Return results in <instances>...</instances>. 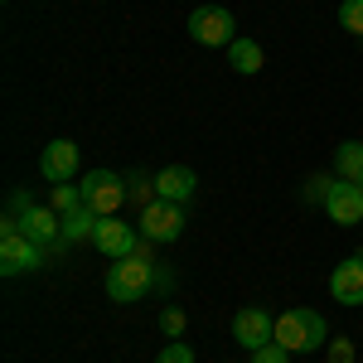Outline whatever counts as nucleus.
I'll return each instance as SVG.
<instances>
[{
	"label": "nucleus",
	"mask_w": 363,
	"mask_h": 363,
	"mask_svg": "<svg viewBox=\"0 0 363 363\" xmlns=\"http://www.w3.org/2000/svg\"><path fill=\"white\" fill-rule=\"evenodd\" d=\"M291 359H296V354H291V349H281L277 339H272V344H262V349L252 354V363H291Z\"/></svg>",
	"instance_id": "nucleus-23"
},
{
	"label": "nucleus",
	"mask_w": 363,
	"mask_h": 363,
	"mask_svg": "<svg viewBox=\"0 0 363 363\" xmlns=\"http://www.w3.org/2000/svg\"><path fill=\"white\" fill-rule=\"evenodd\" d=\"M155 363H194V349L184 344V339H169L165 349H160V359Z\"/></svg>",
	"instance_id": "nucleus-22"
},
{
	"label": "nucleus",
	"mask_w": 363,
	"mask_h": 363,
	"mask_svg": "<svg viewBox=\"0 0 363 363\" xmlns=\"http://www.w3.org/2000/svg\"><path fill=\"white\" fill-rule=\"evenodd\" d=\"M199 189V174L189 165H165L160 174H155V194L169 199V203H189Z\"/></svg>",
	"instance_id": "nucleus-12"
},
{
	"label": "nucleus",
	"mask_w": 363,
	"mask_h": 363,
	"mask_svg": "<svg viewBox=\"0 0 363 363\" xmlns=\"http://www.w3.org/2000/svg\"><path fill=\"white\" fill-rule=\"evenodd\" d=\"M78 189H83V208H92L97 218H116V208L126 203V179L112 174V169H92V174H83Z\"/></svg>",
	"instance_id": "nucleus-4"
},
{
	"label": "nucleus",
	"mask_w": 363,
	"mask_h": 363,
	"mask_svg": "<svg viewBox=\"0 0 363 363\" xmlns=\"http://www.w3.org/2000/svg\"><path fill=\"white\" fill-rule=\"evenodd\" d=\"M39 174L49 184H78V145L63 136V140H49L44 155H39Z\"/></svg>",
	"instance_id": "nucleus-9"
},
{
	"label": "nucleus",
	"mask_w": 363,
	"mask_h": 363,
	"mask_svg": "<svg viewBox=\"0 0 363 363\" xmlns=\"http://www.w3.org/2000/svg\"><path fill=\"white\" fill-rule=\"evenodd\" d=\"M97 233V213L92 208H78V213H63V247H78V242H92Z\"/></svg>",
	"instance_id": "nucleus-15"
},
{
	"label": "nucleus",
	"mask_w": 363,
	"mask_h": 363,
	"mask_svg": "<svg viewBox=\"0 0 363 363\" xmlns=\"http://www.w3.org/2000/svg\"><path fill=\"white\" fill-rule=\"evenodd\" d=\"M140 238H150L155 247L165 242H179L184 238V203H169V199H155L150 208H140Z\"/></svg>",
	"instance_id": "nucleus-6"
},
{
	"label": "nucleus",
	"mask_w": 363,
	"mask_h": 363,
	"mask_svg": "<svg viewBox=\"0 0 363 363\" xmlns=\"http://www.w3.org/2000/svg\"><path fill=\"white\" fill-rule=\"evenodd\" d=\"M339 184V174H310L306 179V189H301V199L306 203H315V208H325L330 203V189Z\"/></svg>",
	"instance_id": "nucleus-17"
},
{
	"label": "nucleus",
	"mask_w": 363,
	"mask_h": 363,
	"mask_svg": "<svg viewBox=\"0 0 363 363\" xmlns=\"http://www.w3.org/2000/svg\"><path fill=\"white\" fill-rule=\"evenodd\" d=\"M184 325H189V320H184V310H179V306L160 310V330H165L169 339H184Z\"/></svg>",
	"instance_id": "nucleus-21"
},
{
	"label": "nucleus",
	"mask_w": 363,
	"mask_h": 363,
	"mask_svg": "<svg viewBox=\"0 0 363 363\" xmlns=\"http://www.w3.org/2000/svg\"><path fill=\"white\" fill-rule=\"evenodd\" d=\"M325 213H330L339 228H359V223H363V184H354V179H339L335 189H330Z\"/></svg>",
	"instance_id": "nucleus-10"
},
{
	"label": "nucleus",
	"mask_w": 363,
	"mask_h": 363,
	"mask_svg": "<svg viewBox=\"0 0 363 363\" xmlns=\"http://www.w3.org/2000/svg\"><path fill=\"white\" fill-rule=\"evenodd\" d=\"M335 174L339 179H363V140H339L335 145Z\"/></svg>",
	"instance_id": "nucleus-14"
},
{
	"label": "nucleus",
	"mask_w": 363,
	"mask_h": 363,
	"mask_svg": "<svg viewBox=\"0 0 363 363\" xmlns=\"http://www.w3.org/2000/svg\"><path fill=\"white\" fill-rule=\"evenodd\" d=\"M49 267V247L34 242L29 233H0V272L20 277V272H39Z\"/></svg>",
	"instance_id": "nucleus-5"
},
{
	"label": "nucleus",
	"mask_w": 363,
	"mask_h": 363,
	"mask_svg": "<svg viewBox=\"0 0 363 363\" xmlns=\"http://www.w3.org/2000/svg\"><path fill=\"white\" fill-rule=\"evenodd\" d=\"M155 179H145V174H126V203H131V208H150V203H155Z\"/></svg>",
	"instance_id": "nucleus-16"
},
{
	"label": "nucleus",
	"mask_w": 363,
	"mask_h": 363,
	"mask_svg": "<svg viewBox=\"0 0 363 363\" xmlns=\"http://www.w3.org/2000/svg\"><path fill=\"white\" fill-rule=\"evenodd\" d=\"M330 296H335L339 306H363V252L344 257V262L335 267V277H330Z\"/></svg>",
	"instance_id": "nucleus-11"
},
{
	"label": "nucleus",
	"mask_w": 363,
	"mask_h": 363,
	"mask_svg": "<svg viewBox=\"0 0 363 363\" xmlns=\"http://www.w3.org/2000/svg\"><path fill=\"white\" fill-rule=\"evenodd\" d=\"M49 203H54L58 213H78V208H83V189H78V184H54V189H49Z\"/></svg>",
	"instance_id": "nucleus-18"
},
{
	"label": "nucleus",
	"mask_w": 363,
	"mask_h": 363,
	"mask_svg": "<svg viewBox=\"0 0 363 363\" xmlns=\"http://www.w3.org/2000/svg\"><path fill=\"white\" fill-rule=\"evenodd\" d=\"M262 63H267V54H262L257 39H242V34H238V39L228 44V68H233V73L252 78V73H262Z\"/></svg>",
	"instance_id": "nucleus-13"
},
{
	"label": "nucleus",
	"mask_w": 363,
	"mask_h": 363,
	"mask_svg": "<svg viewBox=\"0 0 363 363\" xmlns=\"http://www.w3.org/2000/svg\"><path fill=\"white\" fill-rule=\"evenodd\" d=\"M233 339H238L247 354H257L262 344L277 339V315H267L262 306H242L238 315H233Z\"/></svg>",
	"instance_id": "nucleus-7"
},
{
	"label": "nucleus",
	"mask_w": 363,
	"mask_h": 363,
	"mask_svg": "<svg viewBox=\"0 0 363 363\" xmlns=\"http://www.w3.org/2000/svg\"><path fill=\"white\" fill-rule=\"evenodd\" d=\"M140 242V228L121 223V218H97V233H92V247L102 252L107 262H121V257H131Z\"/></svg>",
	"instance_id": "nucleus-8"
},
{
	"label": "nucleus",
	"mask_w": 363,
	"mask_h": 363,
	"mask_svg": "<svg viewBox=\"0 0 363 363\" xmlns=\"http://www.w3.org/2000/svg\"><path fill=\"white\" fill-rule=\"evenodd\" d=\"M277 344L291 349V354H315V349L330 344V325H325L320 310L296 306V310H286V315H277Z\"/></svg>",
	"instance_id": "nucleus-2"
},
{
	"label": "nucleus",
	"mask_w": 363,
	"mask_h": 363,
	"mask_svg": "<svg viewBox=\"0 0 363 363\" xmlns=\"http://www.w3.org/2000/svg\"><path fill=\"white\" fill-rule=\"evenodd\" d=\"M359 184H363V179H359Z\"/></svg>",
	"instance_id": "nucleus-24"
},
{
	"label": "nucleus",
	"mask_w": 363,
	"mask_h": 363,
	"mask_svg": "<svg viewBox=\"0 0 363 363\" xmlns=\"http://www.w3.org/2000/svg\"><path fill=\"white\" fill-rule=\"evenodd\" d=\"M189 39L203 44V49H228L238 39L233 10H223V5H199V10H189Z\"/></svg>",
	"instance_id": "nucleus-3"
},
{
	"label": "nucleus",
	"mask_w": 363,
	"mask_h": 363,
	"mask_svg": "<svg viewBox=\"0 0 363 363\" xmlns=\"http://www.w3.org/2000/svg\"><path fill=\"white\" fill-rule=\"evenodd\" d=\"M150 247H155V242L140 238L131 257H121V262L107 267V296H112V301H121V306L145 301V291L155 286V252H150Z\"/></svg>",
	"instance_id": "nucleus-1"
},
{
	"label": "nucleus",
	"mask_w": 363,
	"mask_h": 363,
	"mask_svg": "<svg viewBox=\"0 0 363 363\" xmlns=\"http://www.w3.org/2000/svg\"><path fill=\"white\" fill-rule=\"evenodd\" d=\"M354 359H359V349H354V339H349V335H339V339L325 344V363H354Z\"/></svg>",
	"instance_id": "nucleus-19"
},
{
	"label": "nucleus",
	"mask_w": 363,
	"mask_h": 363,
	"mask_svg": "<svg viewBox=\"0 0 363 363\" xmlns=\"http://www.w3.org/2000/svg\"><path fill=\"white\" fill-rule=\"evenodd\" d=\"M339 25L363 39V0H344V5H339Z\"/></svg>",
	"instance_id": "nucleus-20"
}]
</instances>
